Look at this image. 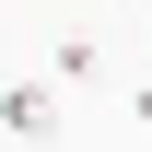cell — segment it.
<instances>
[{"mask_svg":"<svg viewBox=\"0 0 152 152\" xmlns=\"http://www.w3.org/2000/svg\"><path fill=\"white\" fill-rule=\"evenodd\" d=\"M0 129H12V140H58V82H0Z\"/></svg>","mask_w":152,"mask_h":152,"instance_id":"1","label":"cell"},{"mask_svg":"<svg viewBox=\"0 0 152 152\" xmlns=\"http://www.w3.org/2000/svg\"><path fill=\"white\" fill-rule=\"evenodd\" d=\"M94 70H105V47H94V35H70V47L47 58V82H58V94H82V82H94Z\"/></svg>","mask_w":152,"mask_h":152,"instance_id":"2","label":"cell"}]
</instances>
